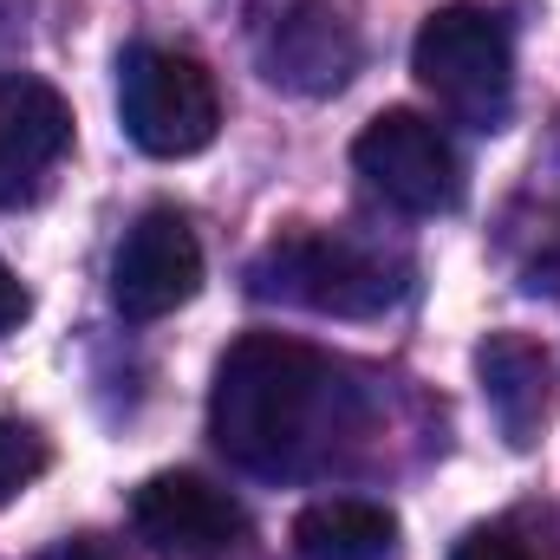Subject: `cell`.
<instances>
[{"label":"cell","mask_w":560,"mask_h":560,"mask_svg":"<svg viewBox=\"0 0 560 560\" xmlns=\"http://www.w3.org/2000/svg\"><path fill=\"white\" fill-rule=\"evenodd\" d=\"M118 118L143 156H196L215 143L222 98L202 59L176 46H125L118 52Z\"/></svg>","instance_id":"cell-4"},{"label":"cell","mask_w":560,"mask_h":560,"mask_svg":"<svg viewBox=\"0 0 560 560\" xmlns=\"http://www.w3.org/2000/svg\"><path fill=\"white\" fill-rule=\"evenodd\" d=\"M39 560H105V548H92V541H59L52 555H39Z\"/></svg>","instance_id":"cell-15"},{"label":"cell","mask_w":560,"mask_h":560,"mask_svg":"<svg viewBox=\"0 0 560 560\" xmlns=\"http://www.w3.org/2000/svg\"><path fill=\"white\" fill-rule=\"evenodd\" d=\"M352 163L405 215H450L463 202V156L423 112H378L352 143Z\"/></svg>","instance_id":"cell-5"},{"label":"cell","mask_w":560,"mask_h":560,"mask_svg":"<svg viewBox=\"0 0 560 560\" xmlns=\"http://www.w3.org/2000/svg\"><path fill=\"white\" fill-rule=\"evenodd\" d=\"M293 555L300 560H392L398 555V515L365 495H319L293 515Z\"/></svg>","instance_id":"cell-11"},{"label":"cell","mask_w":560,"mask_h":560,"mask_svg":"<svg viewBox=\"0 0 560 560\" xmlns=\"http://www.w3.org/2000/svg\"><path fill=\"white\" fill-rule=\"evenodd\" d=\"M418 85L469 131H502L515 112V46L489 7H436L411 46Z\"/></svg>","instance_id":"cell-2"},{"label":"cell","mask_w":560,"mask_h":560,"mask_svg":"<svg viewBox=\"0 0 560 560\" xmlns=\"http://www.w3.org/2000/svg\"><path fill=\"white\" fill-rule=\"evenodd\" d=\"M66 150H72L66 98L33 72H7L0 79V209H26L52 183Z\"/></svg>","instance_id":"cell-8"},{"label":"cell","mask_w":560,"mask_h":560,"mask_svg":"<svg viewBox=\"0 0 560 560\" xmlns=\"http://www.w3.org/2000/svg\"><path fill=\"white\" fill-rule=\"evenodd\" d=\"M46 463H52V450H46V436H39L33 423L0 418V509H7L26 482H39Z\"/></svg>","instance_id":"cell-12"},{"label":"cell","mask_w":560,"mask_h":560,"mask_svg":"<svg viewBox=\"0 0 560 560\" xmlns=\"http://www.w3.org/2000/svg\"><path fill=\"white\" fill-rule=\"evenodd\" d=\"M450 560H528V548H522L515 535H495V528H482V535H469V541H463Z\"/></svg>","instance_id":"cell-13"},{"label":"cell","mask_w":560,"mask_h":560,"mask_svg":"<svg viewBox=\"0 0 560 560\" xmlns=\"http://www.w3.org/2000/svg\"><path fill=\"white\" fill-rule=\"evenodd\" d=\"M339 372L300 339L248 332L222 352L209 392V436L229 463L255 476H293L319 450V430L339 418Z\"/></svg>","instance_id":"cell-1"},{"label":"cell","mask_w":560,"mask_h":560,"mask_svg":"<svg viewBox=\"0 0 560 560\" xmlns=\"http://www.w3.org/2000/svg\"><path fill=\"white\" fill-rule=\"evenodd\" d=\"M202 287V242L176 209H150L112 255V300L125 319H163Z\"/></svg>","instance_id":"cell-7"},{"label":"cell","mask_w":560,"mask_h":560,"mask_svg":"<svg viewBox=\"0 0 560 560\" xmlns=\"http://www.w3.org/2000/svg\"><path fill=\"white\" fill-rule=\"evenodd\" d=\"M26 313H33L26 287H20V275L0 261V339H7V332H20V319H26Z\"/></svg>","instance_id":"cell-14"},{"label":"cell","mask_w":560,"mask_h":560,"mask_svg":"<svg viewBox=\"0 0 560 560\" xmlns=\"http://www.w3.org/2000/svg\"><path fill=\"white\" fill-rule=\"evenodd\" d=\"M248 287L261 300H287L332 319H378L405 300V261L385 248H365L352 235H280L255 255Z\"/></svg>","instance_id":"cell-3"},{"label":"cell","mask_w":560,"mask_h":560,"mask_svg":"<svg viewBox=\"0 0 560 560\" xmlns=\"http://www.w3.org/2000/svg\"><path fill=\"white\" fill-rule=\"evenodd\" d=\"M131 528L150 555L163 560H215L248 535V515L229 489L189 469H163L131 495Z\"/></svg>","instance_id":"cell-6"},{"label":"cell","mask_w":560,"mask_h":560,"mask_svg":"<svg viewBox=\"0 0 560 560\" xmlns=\"http://www.w3.org/2000/svg\"><path fill=\"white\" fill-rule=\"evenodd\" d=\"M255 52L280 92H300V98H326L359 72V33L332 0H293L287 13L268 20Z\"/></svg>","instance_id":"cell-9"},{"label":"cell","mask_w":560,"mask_h":560,"mask_svg":"<svg viewBox=\"0 0 560 560\" xmlns=\"http://www.w3.org/2000/svg\"><path fill=\"white\" fill-rule=\"evenodd\" d=\"M476 378L489 398V418L509 436V450H535L555 423V359L528 332H489L476 346Z\"/></svg>","instance_id":"cell-10"}]
</instances>
